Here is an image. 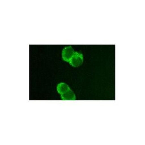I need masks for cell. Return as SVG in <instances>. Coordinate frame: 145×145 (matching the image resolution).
I'll return each mask as SVG.
<instances>
[{"label": "cell", "mask_w": 145, "mask_h": 145, "mask_svg": "<svg viewBox=\"0 0 145 145\" xmlns=\"http://www.w3.org/2000/svg\"><path fill=\"white\" fill-rule=\"evenodd\" d=\"M83 61V55L78 52H75L69 62L72 67H78L82 64Z\"/></svg>", "instance_id": "1"}, {"label": "cell", "mask_w": 145, "mask_h": 145, "mask_svg": "<svg viewBox=\"0 0 145 145\" xmlns=\"http://www.w3.org/2000/svg\"><path fill=\"white\" fill-rule=\"evenodd\" d=\"M74 50L71 46H67L63 49L62 53V58L64 61L69 62L74 54Z\"/></svg>", "instance_id": "2"}, {"label": "cell", "mask_w": 145, "mask_h": 145, "mask_svg": "<svg viewBox=\"0 0 145 145\" xmlns=\"http://www.w3.org/2000/svg\"><path fill=\"white\" fill-rule=\"evenodd\" d=\"M62 100L63 101H74L76 100V96L72 90L70 89L66 93L61 95Z\"/></svg>", "instance_id": "3"}, {"label": "cell", "mask_w": 145, "mask_h": 145, "mask_svg": "<svg viewBox=\"0 0 145 145\" xmlns=\"http://www.w3.org/2000/svg\"><path fill=\"white\" fill-rule=\"evenodd\" d=\"M57 89L59 93L62 95L69 90L70 88L69 86L65 83H61L57 86Z\"/></svg>", "instance_id": "4"}]
</instances>
